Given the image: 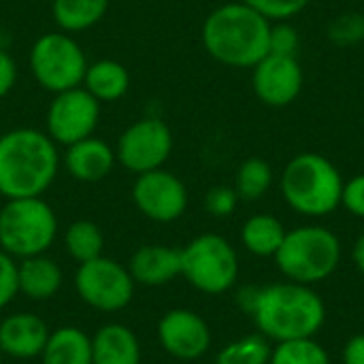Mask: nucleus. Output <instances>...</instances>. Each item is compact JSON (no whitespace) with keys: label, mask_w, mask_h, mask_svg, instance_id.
Segmentation results:
<instances>
[{"label":"nucleus","mask_w":364,"mask_h":364,"mask_svg":"<svg viewBox=\"0 0 364 364\" xmlns=\"http://www.w3.org/2000/svg\"><path fill=\"white\" fill-rule=\"evenodd\" d=\"M258 292H260V288H256V286H245V288L239 290L237 303H239V307H241L245 314H252V309H254V305H256V299H258Z\"/></svg>","instance_id":"36"},{"label":"nucleus","mask_w":364,"mask_h":364,"mask_svg":"<svg viewBox=\"0 0 364 364\" xmlns=\"http://www.w3.org/2000/svg\"><path fill=\"white\" fill-rule=\"evenodd\" d=\"M301 45L299 30L288 21H273L269 34V53L277 55H296Z\"/></svg>","instance_id":"30"},{"label":"nucleus","mask_w":364,"mask_h":364,"mask_svg":"<svg viewBox=\"0 0 364 364\" xmlns=\"http://www.w3.org/2000/svg\"><path fill=\"white\" fill-rule=\"evenodd\" d=\"M100 119V102L83 87L55 94L47 109V134L53 143L73 145L94 134Z\"/></svg>","instance_id":"11"},{"label":"nucleus","mask_w":364,"mask_h":364,"mask_svg":"<svg viewBox=\"0 0 364 364\" xmlns=\"http://www.w3.org/2000/svg\"><path fill=\"white\" fill-rule=\"evenodd\" d=\"M0 364H2V352H0Z\"/></svg>","instance_id":"38"},{"label":"nucleus","mask_w":364,"mask_h":364,"mask_svg":"<svg viewBox=\"0 0 364 364\" xmlns=\"http://www.w3.org/2000/svg\"><path fill=\"white\" fill-rule=\"evenodd\" d=\"M58 237V218L41 198H11L0 209V250L11 258L45 254Z\"/></svg>","instance_id":"6"},{"label":"nucleus","mask_w":364,"mask_h":364,"mask_svg":"<svg viewBox=\"0 0 364 364\" xmlns=\"http://www.w3.org/2000/svg\"><path fill=\"white\" fill-rule=\"evenodd\" d=\"M19 292L17 282V262L6 252L0 250V311L13 303V299Z\"/></svg>","instance_id":"31"},{"label":"nucleus","mask_w":364,"mask_h":364,"mask_svg":"<svg viewBox=\"0 0 364 364\" xmlns=\"http://www.w3.org/2000/svg\"><path fill=\"white\" fill-rule=\"evenodd\" d=\"M286 237L284 224L269 213L252 215L241 228V241L245 250L260 258H273Z\"/></svg>","instance_id":"22"},{"label":"nucleus","mask_w":364,"mask_h":364,"mask_svg":"<svg viewBox=\"0 0 364 364\" xmlns=\"http://www.w3.org/2000/svg\"><path fill=\"white\" fill-rule=\"evenodd\" d=\"M49 333L51 331L38 316L28 311L11 314L0 322V352L17 360L41 358Z\"/></svg>","instance_id":"15"},{"label":"nucleus","mask_w":364,"mask_h":364,"mask_svg":"<svg viewBox=\"0 0 364 364\" xmlns=\"http://www.w3.org/2000/svg\"><path fill=\"white\" fill-rule=\"evenodd\" d=\"M352 260L356 264V269L364 275V232L354 241V247H352Z\"/></svg>","instance_id":"37"},{"label":"nucleus","mask_w":364,"mask_h":364,"mask_svg":"<svg viewBox=\"0 0 364 364\" xmlns=\"http://www.w3.org/2000/svg\"><path fill=\"white\" fill-rule=\"evenodd\" d=\"M271 19L245 2H228L211 11L203 23L207 53L224 66L254 68L269 53Z\"/></svg>","instance_id":"2"},{"label":"nucleus","mask_w":364,"mask_h":364,"mask_svg":"<svg viewBox=\"0 0 364 364\" xmlns=\"http://www.w3.org/2000/svg\"><path fill=\"white\" fill-rule=\"evenodd\" d=\"M98 102L119 100L130 87V75L124 64L115 60H98L87 64L83 83H81Z\"/></svg>","instance_id":"21"},{"label":"nucleus","mask_w":364,"mask_h":364,"mask_svg":"<svg viewBox=\"0 0 364 364\" xmlns=\"http://www.w3.org/2000/svg\"><path fill=\"white\" fill-rule=\"evenodd\" d=\"M271 358V343L260 333L241 337L228 343L215 356L213 364H269Z\"/></svg>","instance_id":"26"},{"label":"nucleus","mask_w":364,"mask_h":364,"mask_svg":"<svg viewBox=\"0 0 364 364\" xmlns=\"http://www.w3.org/2000/svg\"><path fill=\"white\" fill-rule=\"evenodd\" d=\"M109 9V0H53L55 23L64 32H81L96 26Z\"/></svg>","instance_id":"23"},{"label":"nucleus","mask_w":364,"mask_h":364,"mask_svg":"<svg viewBox=\"0 0 364 364\" xmlns=\"http://www.w3.org/2000/svg\"><path fill=\"white\" fill-rule=\"evenodd\" d=\"M17 282H19V292L26 299L34 303H43L58 294L64 275L55 260L41 254V256L23 258L17 264Z\"/></svg>","instance_id":"19"},{"label":"nucleus","mask_w":364,"mask_h":364,"mask_svg":"<svg viewBox=\"0 0 364 364\" xmlns=\"http://www.w3.org/2000/svg\"><path fill=\"white\" fill-rule=\"evenodd\" d=\"M181 277L203 294H224L237 284L239 256L222 235L205 232L181 250Z\"/></svg>","instance_id":"7"},{"label":"nucleus","mask_w":364,"mask_h":364,"mask_svg":"<svg viewBox=\"0 0 364 364\" xmlns=\"http://www.w3.org/2000/svg\"><path fill=\"white\" fill-rule=\"evenodd\" d=\"M115 149L96 136H87L66 147L64 166L77 179L85 183H96L105 179L115 166Z\"/></svg>","instance_id":"17"},{"label":"nucleus","mask_w":364,"mask_h":364,"mask_svg":"<svg viewBox=\"0 0 364 364\" xmlns=\"http://www.w3.org/2000/svg\"><path fill=\"white\" fill-rule=\"evenodd\" d=\"M128 271L139 286H166L181 275V250L168 245H143L132 254Z\"/></svg>","instance_id":"16"},{"label":"nucleus","mask_w":364,"mask_h":364,"mask_svg":"<svg viewBox=\"0 0 364 364\" xmlns=\"http://www.w3.org/2000/svg\"><path fill=\"white\" fill-rule=\"evenodd\" d=\"M134 286L128 267H122L107 256L79 264L75 273V290L79 299L92 309L105 314H115L128 307L134 296Z\"/></svg>","instance_id":"9"},{"label":"nucleus","mask_w":364,"mask_h":364,"mask_svg":"<svg viewBox=\"0 0 364 364\" xmlns=\"http://www.w3.org/2000/svg\"><path fill=\"white\" fill-rule=\"evenodd\" d=\"M17 81V66L15 60L0 49V98H4Z\"/></svg>","instance_id":"34"},{"label":"nucleus","mask_w":364,"mask_h":364,"mask_svg":"<svg viewBox=\"0 0 364 364\" xmlns=\"http://www.w3.org/2000/svg\"><path fill=\"white\" fill-rule=\"evenodd\" d=\"M328 38L335 45H354L364 38V13H343L328 23Z\"/></svg>","instance_id":"28"},{"label":"nucleus","mask_w":364,"mask_h":364,"mask_svg":"<svg viewBox=\"0 0 364 364\" xmlns=\"http://www.w3.org/2000/svg\"><path fill=\"white\" fill-rule=\"evenodd\" d=\"M171 151H173L171 128L158 117H143L130 124L122 132L117 141L115 158L126 171L134 175H143L162 168Z\"/></svg>","instance_id":"10"},{"label":"nucleus","mask_w":364,"mask_h":364,"mask_svg":"<svg viewBox=\"0 0 364 364\" xmlns=\"http://www.w3.org/2000/svg\"><path fill=\"white\" fill-rule=\"evenodd\" d=\"M58 166L60 156L47 132L15 128L0 136V194L6 200L43 196Z\"/></svg>","instance_id":"1"},{"label":"nucleus","mask_w":364,"mask_h":364,"mask_svg":"<svg viewBox=\"0 0 364 364\" xmlns=\"http://www.w3.org/2000/svg\"><path fill=\"white\" fill-rule=\"evenodd\" d=\"M30 70L43 90L60 94L83 83L87 58L68 32H47L30 49Z\"/></svg>","instance_id":"8"},{"label":"nucleus","mask_w":364,"mask_h":364,"mask_svg":"<svg viewBox=\"0 0 364 364\" xmlns=\"http://www.w3.org/2000/svg\"><path fill=\"white\" fill-rule=\"evenodd\" d=\"M237 203H239V194L235 192V188L228 186H215L205 196V209L215 218L230 215L237 209Z\"/></svg>","instance_id":"32"},{"label":"nucleus","mask_w":364,"mask_h":364,"mask_svg":"<svg viewBox=\"0 0 364 364\" xmlns=\"http://www.w3.org/2000/svg\"><path fill=\"white\" fill-rule=\"evenodd\" d=\"M273 183V168L262 158H247L237 168L235 192L241 200H258L262 198Z\"/></svg>","instance_id":"25"},{"label":"nucleus","mask_w":364,"mask_h":364,"mask_svg":"<svg viewBox=\"0 0 364 364\" xmlns=\"http://www.w3.org/2000/svg\"><path fill=\"white\" fill-rule=\"evenodd\" d=\"M64 247L68 256L77 260L79 264L94 260L102 256V247H105L102 230L90 220H77L68 226L64 235Z\"/></svg>","instance_id":"24"},{"label":"nucleus","mask_w":364,"mask_h":364,"mask_svg":"<svg viewBox=\"0 0 364 364\" xmlns=\"http://www.w3.org/2000/svg\"><path fill=\"white\" fill-rule=\"evenodd\" d=\"M162 350L177 360H198L211 348L209 324L192 309H171L158 322Z\"/></svg>","instance_id":"14"},{"label":"nucleus","mask_w":364,"mask_h":364,"mask_svg":"<svg viewBox=\"0 0 364 364\" xmlns=\"http://www.w3.org/2000/svg\"><path fill=\"white\" fill-rule=\"evenodd\" d=\"M341 205L356 218H364V173L343 181Z\"/></svg>","instance_id":"33"},{"label":"nucleus","mask_w":364,"mask_h":364,"mask_svg":"<svg viewBox=\"0 0 364 364\" xmlns=\"http://www.w3.org/2000/svg\"><path fill=\"white\" fill-rule=\"evenodd\" d=\"M252 87L267 107H288L303 90V68L296 55L267 53L252 68Z\"/></svg>","instance_id":"13"},{"label":"nucleus","mask_w":364,"mask_h":364,"mask_svg":"<svg viewBox=\"0 0 364 364\" xmlns=\"http://www.w3.org/2000/svg\"><path fill=\"white\" fill-rule=\"evenodd\" d=\"M277 269L296 284L314 286L328 279L341 262V241L324 226H299L286 237L273 256Z\"/></svg>","instance_id":"5"},{"label":"nucleus","mask_w":364,"mask_h":364,"mask_svg":"<svg viewBox=\"0 0 364 364\" xmlns=\"http://www.w3.org/2000/svg\"><path fill=\"white\" fill-rule=\"evenodd\" d=\"M343 364H364V335H354L346 343Z\"/></svg>","instance_id":"35"},{"label":"nucleus","mask_w":364,"mask_h":364,"mask_svg":"<svg viewBox=\"0 0 364 364\" xmlns=\"http://www.w3.org/2000/svg\"><path fill=\"white\" fill-rule=\"evenodd\" d=\"M43 364H92V337L77 326H60L49 333Z\"/></svg>","instance_id":"20"},{"label":"nucleus","mask_w":364,"mask_h":364,"mask_svg":"<svg viewBox=\"0 0 364 364\" xmlns=\"http://www.w3.org/2000/svg\"><path fill=\"white\" fill-rule=\"evenodd\" d=\"M343 177L322 154L303 151L282 173V194L288 207L307 218H324L341 207Z\"/></svg>","instance_id":"4"},{"label":"nucleus","mask_w":364,"mask_h":364,"mask_svg":"<svg viewBox=\"0 0 364 364\" xmlns=\"http://www.w3.org/2000/svg\"><path fill=\"white\" fill-rule=\"evenodd\" d=\"M271 21H286L299 15L311 0H241Z\"/></svg>","instance_id":"29"},{"label":"nucleus","mask_w":364,"mask_h":364,"mask_svg":"<svg viewBox=\"0 0 364 364\" xmlns=\"http://www.w3.org/2000/svg\"><path fill=\"white\" fill-rule=\"evenodd\" d=\"M132 200L145 218L168 224L183 215L188 207V190L183 181L171 171L156 168L136 175L132 186Z\"/></svg>","instance_id":"12"},{"label":"nucleus","mask_w":364,"mask_h":364,"mask_svg":"<svg viewBox=\"0 0 364 364\" xmlns=\"http://www.w3.org/2000/svg\"><path fill=\"white\" fill-rule=\"evenodd\" d=\"M269 364H331V358L326 350L311 337L279 341L275 348H271Z\"/></svg>","instance_id":"27"},{"label":"nucleus","mask_w":364,"mask_h":364,"mask_svg":"<svg viewBox=\"0 0 364 364\" xmlns=\"http://www.w3.org/2000/svg\"><path fill=\"white\" fill-rule=\"evenodd\" d=\"M250 316L262 337L279 343L316 337L324 326L326 307L311 286L282 282L260 288Z\"/></svg>","instance_id":"3"},{"label":"nucleus","mask_w":364,"mask_h":364,"mask_svg":"<svg viewBox=\"0 0 364 364\" xmlns=\"http://www.w3.org/2000/svg\"><path fill=\"white\" fill-rule=\"evenodd\" d=\"M92 364H141V343L126 324H105L92 337Z\"/></svg>","instance_id":"18"}]
</instances>
